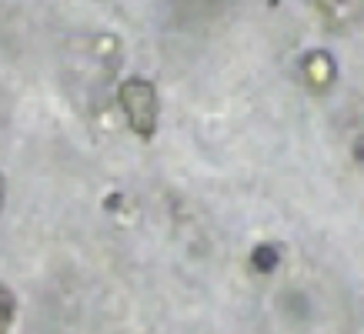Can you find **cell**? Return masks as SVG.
I'll return each mask as SVG.
<instances>
[{"instance_id": "6da1fadb", "label": "cell", "mask_w": 364, "mask_h": 334, "mask_svg": "<svg viewBox=\"0 0 364 334\" xmlns=\"http://www.w3.org/2000/svg\"><path fill=\"white\" fill-rule=\"evenodd\" d=\"M121 107L131 121L134 134H141L144 141L157 131V90L151 80L131 77L121 84Z\"/></svg>"}, {"instance_id": "7a4b0ae2", "label": "cell", "mask_w": 364, "mask_h": 334, "mask_svg": "<svg viewBox=\"0 0 364 334\" xmlns=\"http://www.w3.org/2000/svg\"><path fill=\"white\" fill-rule=\"evenodd\" d=\"M318 7L328 14L331 21H348V17L361 7V0H318Z\"/></svg>"}, {"instance_id": "3957f363", "label": "cell", "mask_w": 364, "mask_h": 334, "mask_svg": "<svg viewBox=\"0 0 364 334\" xmlns=\"http://www.w3.org/2000/svg\"><path fill=\"white\" fill-rule=\"evenodd\" d=\"M14 308H17V301H14L11 288H7V284H0V334H7V328H11Z\"/></svg>"}, {"instance_id": "277c9868", "label": "cell", "mask_w": 364, "mask_h": 334, "mask_svg": "<svg viewBox=\"0 0 364 334\" xmlns=\"http://www.w3.org/2000/svg\"><path fill=\"white\" fill-rule=\"evenodd\" d=\"M0 200H4V181H0Z\"/></svg>"}]
</instances>
